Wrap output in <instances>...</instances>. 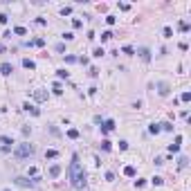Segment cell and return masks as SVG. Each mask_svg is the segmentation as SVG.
<instances>
[{"mask_svg": "<svg viewBox=\"0 0 191 191\" xmlns=\"http://www.w3.org/2000/svg\"><path fill=\"white\" fill-rule=\"evenodd\" d=\"M70 180H72V187H74V189H83V187L88 184V180H86V171L81 169L77 155H74L72 164H70Z\"/></svg>", "mask_w": 191, "mask_h": 191, "instance_id": "obj_1", "label": "cell"}, {"mask_svg": "<svg viewBox=\"0 0 191 191\" xmlns=\"http://www.w3.org/2000/svg\"><path fill=\"white\" fill-rule=\"evenodd\" d=\"M14 155H16L18 160H23V157H32V155H34V146H32V144H18V146L14 148Z\"/></svg>", "mask_w": 191, "mask_h": 191, "instance_id": "obj_2", "label": "cell"}, {"mask_svg": "<svg viewBox=\"0 0 191 191\" xmlns=\"http://www.w3.org/2000/svg\"><path fill=\"white\" fill-rule=\"evenodd\" d=\"M14 182H16L18 187H29V189H32V187H34V182H32V180H27V178H16V180H14Z\"/></svg>", "mask_w": 191, "mask_h": 191, "instance_id": "obj_3", "label": "cell"}, {"mask_svg": "<svg viewBox=\"0 0 191 191\" xmlns=\"http://www.w3.org/2000/svg\"><path fill=\"white\" fill-rule=\"evenodd\" d=\"M113 128H115V122H113V119H106V122L101 124V133H110Z\"/></svg>", "mask_w": 191, "mask_h": 191, "instance_id": "obj_4", "label": "cell"}, {"mask_svg": "<svg viewBox=\"0 0 191 191\" xmlns=\"http://www.w3.org/2000/svg\"><path fill=\"white\" fill-rule=\"evenodd\" d=\"M137 54H139V59H142V61H151V52H148L146 47H139Z\"/></svg>", "mask_w": 191, "mask_h": 191, "instance_id": "obj_5", "label": "cell"}, {"mask_svg": "<svg viewBox=\"0 0 191 191\" xmlns=\"http://www.w3.org/2000/svg\"><path fill=\"white\" fill-rule=\"evenodd\" d=\"M157 92H160L162 97H166V95H169V83H164V81L157 83Z\"/></svg>", "mask_w": 191, "mask_h": 191, "instance_id": "obj_6", "label": "cell"}, {"mask_svg": "<svg viewBox=\"0 0 191 191\" xmlns=\"http://www.w3.org/2000/svg\"><path fill=\"white\" fill-rule=\"evenodd\" d=\"M0 72H2V74H11V72H14L11 63H2V65H0Z\"/></svg>", "mask_w": 191, "mask_h": 191, "instance_id": "obj_7", "label": "cell"}, {"mask_svg": "<svg viewBox=\"0 0 191 191\" xmlns=\"http://www.w3.org/2000/svg\"><path fill=\"white\" fill-rule=\"evenodd\" d=\"M59 175H61V166L54 164L52 169H50V178H59Z\"/></svg>", "mask_w": 191, "mask_h": 191, "instance_id": "obj_8", "label": "cell"}, {"mask_svg": "<svg viewBox=\"0 0 191 191\" xmlns=\"http://www.w3.org/2000/svg\"><path fill=\"white\" fill-rule=\"evenodd\" d=\"M34 99H36V101H43V99H47V95L41 92V90H36V92H34Z\"/></svg>", "mask_w": 191, "mask_h": 191, "instance_id": "obj_9", "label": "cell"}, {"mask_svg": "<svg viewBox=\"0 0 191 191\" xmlns=\"http://www.w3.org/2000/svg\"><path fill=\"white\" fill-rule=\"evenodd\" d=\"M23 108H25V110H29V113H32V115H36V117L41 115V113H38V108H34V106H29V104H25V106H23Z\"/></svg>", "mask_w": 191, "mask_h": 191, "instance_id": "obj_10", "label": "cell"}, {"mask_svg": "<svg viewBox=\"0 0 191 191\" xmlns=\"http://www.w3.org/2000/svg\"><path fill=\"white\" fill-rule=\"evenodd\" d=\"M23 68H27V70H34V68H36V63H34V61H29V59H25V61H23Z\"/></svg>", "mask_w": 191, "mask_h": 191, "instance_id": "obj_11", "label": "cell"}, {"mask_svg": "<svg viewBox=\"0 0 191 191\" xmlns=\"http://www.w3.org/2000/svg\"><path fill=\"white\" fill-rule=\"evenodd\" d=\"M68 137H70V139H77V137H79V130H77V128H70V130H68Z\"/></svg>", "mask_w": 191, "mask_h": 191, "instance_id": "obj_12", "label": "cell"}, {"mask_svg": "<svg viewBox=\"0 0 191 191\" xmlns=\"http://www.w3.org/2000/svg\"><path fill=\"white\" fill-rule=\"evenodd\" d=\"M124 173L128 175V178H133V175H135V169H133V166H126V169H124Z\"/></svg>", "mask_w": 191, "mask_h": 191, "instance_id": "obj_13", "label": "cell"}, {"mask_svg": "<svg viewBox=\"0 0 191 191\" xmlns=\"http://www.w3.org/2000/svg\"><path fill=\"white\" fill-rule=\"evenodd\" d=\"M151 133H153V135H157V133H160V124H151Z\"/></svg>", "mask_w": 191, "mask_h": 191, "instance_id": "obj_14", "label": "cell"}, {"mask_svg": "<svg viewBox=\"0 0 191 191\" xmlns=\"http://www.w3.org/2000/svg\"><path fill=\"white\" fill-rule=\"evenodd\" d=\"M29 45H36V47H43V45H45V41H43V38H36V41H32Z\"/></svg>", "mask_w": 191, "mask_h": 191, "instance_id": "obj_15", "label": "cell"}, {"mask_svg": "<svg viewBox=\"0 0 191 191\" xmlns=\"http://www.w3.org/2000/svg\"><path fill=\"white\" fill-rule=\"evenodd\" d=\"M52 90H54V95H61V92H63L61 83H54V88H52Z\"/></svg>", "mask_w": 191, "mask_h": 191, "instance_id": "obj_16", "label": "cell"}, {"mask_svg": "<svg viewBox=\"0 0 191 191\" xmlns=\"http://www.w3.org/2000/svg\"><path fill=\"white\" fill-rule=\"evenodd\" d=\"M14 34L23 36V34H27V29H25V27H16V29H14Z\"/></svg>", "mask_w": 191, "mask_h": 191, "instance_id": "obj_17", "label": "cell"}, {"mask_svg": "<svg viewBox=\"0 0 191 191\" xmlns=\"http://www.w3.org/2000/svg\"><path fill=\"white\" fill-rule=\"evenodd\" d=\"M56 77H59V79H68V72H65V70H59V72H56Z\"/></svg>", "mask_w": 191, "mask_h": 191, "instance_id": "obj_18", "label": "cell"}, {"mask_svg": "<svg viewBox=\"0 0 191 191\" xmlns=\"http://www.w3.org/2000/svg\"><path fill=\"white\" fill-rule=\"evenodd\" d=\"M104 47H97V50H95V56H97V59H99V56H104Z\"/></svg>", "mask_w": 191, "mask_h": 191, "instance_id": "obj_19", "label": "cell"}, {"mask_svg": "<svg viewBox=\"0 0 191 191\" xmlns=\"http://www.w3.org/2000/svg\"><path fill=\"white\" fill-rule=\"evenodd\" d=\"M108 38H113V32H104L101 34V41H108Z\"/></svg>", "mask_w": 191, "mask_h": 191, "instance_id": "obj_20", "label": "cell"}, {"mask_svg": "<svg viewBox=\"0 0 191 191\" xmlns=\"http://www.w3.org/2000/svg\"><path fill=\"white\" fill-rule=\"evenodd\" d=\"M101 148H104V151H110V142H108V139H104V142H101Z\"/></svg>", "mask_w": 191, "mask_h": 191, "instance_id": "obj_21", "label": "cell"}, {"mask_svg": "<svg viewBox=\"0 0 191 191\" xmlns=\"http://www.w3.org/2000/svg\"><path fill=\"white\" fill-rule=\"evenodd\" d=\"M160 128H164V130H173V126H171L169 122H164V124H160Z\"/></svg>", "mask_w": 191, "mask_h": 191, "instance_id": "obj_22", "label": "cell"}, {"mask_svg": "<svg viewBox=\"0 0 191 191\" xmlns=\"http://www.w3.org/2000/svg\"><path fill=\"white\" fill-rule=\"evenodd\" d=\"M164 36H166V38H169V36H173V29H171V27H164Z\"/></svg>", "mask_w": 191, "mask_h": 191, "instance_id": "obj_23", "label": "cell"}, {"mask_svg": "<svg viewBox=\"0 0 191 191\" xmlns=\"http://www.w3.org/2000/svg\"><path fill=\"white\" fill-rule=\"evenodd\" d=\"M151 182H153V184H162V182H164V180H162V178H160V175H155V178H153V180H151Z\"/></svg>", "mask_w": 191, "mask_h": 191, "instance_id": "obj_24", "label": "cell"}, {"mask_svg": "<svg viewBox=\"0 0 191 191\" xmlns=\"http://www.w3.org/2000/svg\"><path fill=\"white\" fill-rule=\"evenodd\" d=\"M61 14H63V16H68V14H72V7H63V9H61Z\"/></svg>", "mask_w": 191, "mask_h": 191, "instance_id": "obj_25", "label": "cell"}, {"mask_svg": "<svg viewBox=\"0 0 191 191\" xmlns=\"http://www.w3.org/2000/svg\"><path fill=\"white\" fill-rule=\"evenodd\" d=\"M169 151H171V153H178V151H180V146H178V144H171V146H169Z\"/></svg>", "mask_w": 191, "mask_h": 191, "instance_id": "obj_26", "label": "cell"}, {"mask_svg": "<svg viewBox=\"0 0 191 191\" xmlns=\"http://www.w3.org/2000/svg\"><path fill=\"white\" fill-rule=\"evenodd\" d=\"M45 157H50V160H54V157H56V151H47V153H45Z\"/></svg>", "mask_w": 191, "mask_h": 191, "instance_id": "obj_27", "label": "cell"}, {"mask_svg": "<svg viewBox=\"0 0 191 191\" xmlns=\"http://www.w3.org/2000/svg\"><path fill=\"white\" fill-rule=\"evenodd\" d=\"M0 142H5V144H14V142H11L9 137H5V135H0Z\"/></svg>", "mask_w": 191, "mask_h": 191, "instance_id": "obj_28", "label": "cell"}, {"mask_svg": "<svg viewBox=\"0 0 191 191\" xmlns=\"http://www.w3.org/2000/svg\"><path fill=\"white\" fill-rule=\"evenodd\" d=\"M106 23H108V25H115V16H106Z\"/></svg>", "mask_w": 191, "mask_h": 191, "instance_id": "obj_29", "label": "cell"}, {"mask_svg": "<svg viewBox=\"0 0 191 191\" xmlns=\"http://www.w3.org/2000/svg\"><path fill=\"white\" fill-rule=\"evenodd\" d=\"M72 25H74V27H77V29H79V27L83 25V23H81V20H79V18H74V20H72Z\"/></svg>", "mask_w": 191, "mask_h": 191, "instance_id": "obj_30", "label": "cell"}, {"mask_svg": "<svg viewBox=\"0 0 191 191\" xmlns=\"http://www.w3.org/2000/svg\"><path fill=\"white\" fill-rule=\"evenodd\" d=\"M133 52H135V50H133L130 45H126V47H124V54H133Z\"/></svg>", "mask_w": 191, "mask_h": 191, "instance_id": "obj_31", "label": "cell"}, {"mask_svg": "<svg viewBox=\"0 0 191 191\" xmlns=\"http://www.w3.org/2000/svg\"><path fill=\"white\" fill-rule=\"evenodd\" d=\"M178 164H180V166H187V157L182 155V157H180V160H178Z\"/></svg>", "mask_w": 191, "mask_h": 191, "instance_id": "obj_32", "label": "cell"}, {"mask_svg": "<svg viewBox=\"0 0 191 191\" xmlns=\"http://www.w3.org/2000/svg\"><path fill=\"white\" fill-rule=\"evenodd\" d=\"M180 99H182V101H189V99H191V92H184V95L180 97Z\"/></svg>", "mask_w": 191, "mask_h": 191, "instance_id": "obj_33", "label": "cell"}, {"mask_svg": "<svg viewBox=\"0 0 191 191\" xmlns=\"http://www.w3.org/2000/svg\"><path fill=\"white\" fill-rule=\"evenodd\" d=\"M7 20H9V18H7V14H0V23H2V25H5Z\"/></svg>", "mask_w": 191, "mask_h": 191, "instance_id": "obj_34", "label": "cell"}]
</instances>
